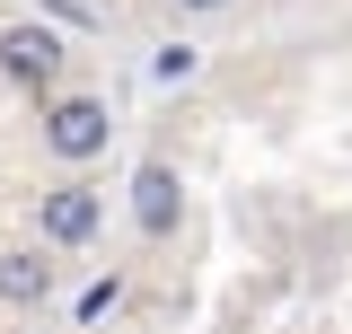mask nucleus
<instances>
[{
  "label": "nucleus",
  "instance_id": "nucleus-2",
  "mask_svg": "<svg viewBox=\"0 0 352 334\" xmlns=\"http://www.w3.org/2000/svg\"><path fill=\"white\" fill-rule=\"evenodd\" d=\"M97 220H106V194H97V185H53L44 211H36V229L53 238V247H88Z\"/></svg>",
  "mask_w": 352,
  "mask_h": 334
},
{
  "label": "nucleus",
  "instance_id": "nucleus-6",
  "mask_svg": "<svg viewBox=\"0 0 352 334\" xmlns=\"http://www.w3.org/2000/svg\"><path fill=\"white\" fill-rule=\"evenodd\" d=\"M115 299H124V282H115V273H106V282H88V291H80V326H97Z\"/></svg>",
  "mask_w": 352,
  "mask_h": 334
},
{
  "label": "nucleus",
  "instance_id": "nucleus-8",
  "mask_svg": "<svg viewBox=\"0 0 352 334\" xmlns=\"http://www.w3.org/2000/svg\"><path fill=\"white\" fill-rule=\"evenodd\" d=\"M176 9H203V18H212V9H229V0H176Z\"/></svg>",
  "mask_w": 352,
  "mask_h": 334
},
{
  "label": "nucleus",
  "instance_id": "nucleus-5",
  "mask_svg": "<svg viewBox=\"0 0 352 334\" xmlns=\"http://www.w3.org/2000/svg\"><path fill=\"white\" fill-rule=\"evenodd\" d=\"M53 299V264L36 247H9L0 255V308H44Z\"/></svg>",
  "mask_w": 352,
  "mask_h": 334
},
{
  "label": "nucleus",
  "instance_id": "nucleus-4",
  "mask_svg": "<svg viewBox=\"0 0 352 334\" xmlns=\"http://www.w3.org/2000/svg\"><path fill=\"white\" fill-rule=\"evenodd\" d=\"M176 203H185V194H176V167H168V159H150L141 176H132V220H141L150 238H168V229H176Z\"/></svg>",
  "mask_w": 352,
  "mask_h": 334
},
{
  "label": "nucleus",
  "instance_id": "nucleus-3",
  "mask_svg": "<svg viewBox=\"0 0 352 334\" xmlns=\"http://www.w3.org/2000/svg\"><path fill=\"white\" fill-rule=\"evenodd\" d=\"M0 71L18 88H53V71H62V44L44 36V27H9L0 36Z\"/></svg>",
  "mask_w": 352,
  "mask_h": 334
},
{
  "label": "nucleus",
  "instance_id": "nucleus-7",
  "mask_svg": "<svg viewBox=\"0 0 352 334\" xmlns=\"http://www.w3.org/2000/svg\"><path fill=\"white\" fill-rule=\"evenodd\" d=\"M194 62H203L194 44H168V53H159V80H168V88H176V80H194Z\"/></svg>",
  "mask_w": 352,
  "mask_h": 334
},
{
  "label": "nucleus",
  "instance_id": "nucleus-1",
  "mask_svg": "<svg viewBox=\"0 0 352 334\" xmlns=\"http://www.w3.org/2000/svg\"><path fill=\"white\" fill-rule=\"evenodd\" d=\"M106 106H97V97H62V106H53V115H44V150H53V159H97V150H106Z\"/></svg>",
  "mask_w": 352,
  "mask_h": 334
}]
</instances>
